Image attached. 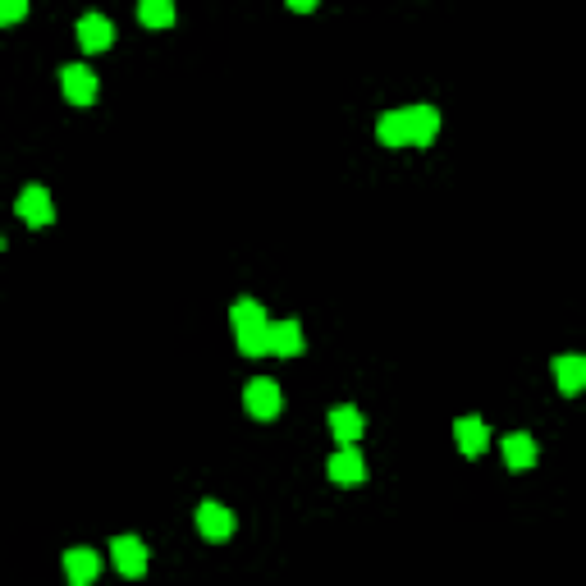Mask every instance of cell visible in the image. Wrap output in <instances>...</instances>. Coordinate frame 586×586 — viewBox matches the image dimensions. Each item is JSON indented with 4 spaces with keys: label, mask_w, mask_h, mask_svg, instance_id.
I'll use <instances>...</instances> for the list:
<instances>
[{
    "label": "cell",
    "mask_w": 586,
    "mask_h": 586,
    "mask_svg": "<svg viewBox=\"0 0 586 586\" xmlns=\"http://www.w3.org/2000/svg\"><path fill=\"white\" fill-rule=\"evenodd\" d=\"M500 445H504V463H509L513 472H527V467H536V440L527 431L504 435Z\"/></svg>",
    "instance_id": "14"
},
{
    "label": "cell",
    "mask_w": 586,
    "mask_h": 586,
    "mask_svg": "<svg viewBox=\"0 0 586 586\" xmlns=\"http://www.w3.org/2000/svg\"><path fill=\"white\" fill-rule=\"evenodd\" d=\"M307 348L303 339V326L298 321H271V353L275 358H298Z\"/></svg>",
    "instance_id": "13"
},
{
    "label": "cell",
    "mask_w": 586,
    "mask_h": 586,
    "mask_svg": "<svg viewBox=\"0 0 586 586\" xmlns=\"http://www.w3.org/2000/svg\"><path fill=\"white\" fill-rule=\"evenodd\" d=\"M110 42H115V23L106 14H83L78 19V46L83 51H110Z\"/></svg>",
    "instance_id": "11"
},
{
    "label": "cell",
    "mask_w": 586,
    "mask_h": 586,
    "mask_svg": "<svg viewBox=\"0 0 586 586\" xmlns=\"http://www.w3.org/2000/svg\"><path fill=\"white\" fill-rule=\"evenodd\" d=\"M193 518H197V532L207 536V541H229V536H234V513L220 500H202Z\"/></svg>",
    "instance_id": "3"
},
{
    "label": "cell",
    "mask_w": 586,
    "mask_h": 586,
    "mask_svg": "<svg viewBox=\"0 0 586 586\" xmlns=\"http://www.w3.org/2000/svg\"><path fill=\"white\" fill-rule=\"evenodd\" d=\"M271 316H266V307L257 303V298H239V303L229 307V326H234V335L239 330H252V326H266Z\"/></svg>",
    "instance_id": "16"
},
{
    "label": "cell",
    "mask_w": 586,
    "mask_h": 586,
    "mask_svg": "<svg viewBox=\"0 0 586 586\" xmlns=\"http://www.w3.org/2000/svg\"><path fill=\"white\" fill-rule=\"evenodd\" d=\"M326 477L335 481V486H362V481H367V458H362L358 449H335L326 463Z\"/></svg>",
    "instance_id": "5"
},
{
    "label": "cell",
    "mask_w": 586,
    "mask_h": 586,
    "mask_svg": "<svg viewBox=\"0 0 586 586\" xmlns=\"http://www.w3.org/2000/svg\"><path fill=\"white\" fill-rule=\"evenodd\" d=\"M147 559H152V554H147V545H142L138 536H115V541H110V564H115L120 577H142L147 573Z\"/></svg>",
    "instance_id": "2"
},
{
    "label": "cell",
    "mask_w": 586,
    "mask_h": 586,
    "mask_svg": "<svg viewBox=\"0 0 586 586\" xmlns=\"http://www.w3.org/2000/svg\"><path fill=\"white\" fill-rule=\"evenodd\" d=\"M60 87H65V101H74V106H92V101H97V74L87 65L60 69Z\"/></svg>",
    "instance_id": "7"
},
{
    "label": "cell",
    "mask_w": 586,
    "mask_h": 586,
    "mask_svg": "<svg viewBox=\"0 0 586 586\" xmlns=\"http://www.w3.org/2000/svg\"><path fill=\"white\" fill-rule=\"evenodd\" d=\"M454 440H458V449H463L467 458H481L490 449V426L481 422V417H458V422H454Z\"/></svg>",
    "instance_id": "12"
},
{
    "label": "cell",
    "mask_w": 586,
    "mask_h": 586,
    "mask_svg": "<svg viewBox=\"0 0 586 586\" xmlns=\"http://www.w3.org/2000/svg\"><path fill=\"white\" fill-rule=\"evenodd\" d=\"M376 138H380V147H390V152L408 147V124H403V110L380 115V120H376Z\"/></svg>",
    "instance_id": "15"
},
{
    "label": "cell",
    "mask_w": 586,
    "mask_h": 586,
    "mask_svg": "<svg viewBox=\"0 0 586 586\" xmlns=\"http://www.w3.org/2000/svg\"><path fill=\"white\" fill-rule=\"evenodd\" d=\"M14 211H19V220H28V225H51L55 220V202H51V193H46L42 184H28L19 193V202H14Z\"/></svg>",
    "instance_id": "4"
},
{
    "label": "cell",
    "mask_w": 586,
    "mask_h": 586,
    "mask_svg": "<svg viewBox=\"0 0 586 586\" xmlns=\"http://www.w3.org/2000/svg\"><path fill=\"white\" fill-rule=\"evenodd\" d=\"M362 431H367V417H362L353 403H344V408H335V413H330V435L339 440V449H358Z\"/></svg>",
    "instance_id": "10"
},
{
    "label": "cell",
    "mask_w": 586,
    "mask_h": 586,
    "mask_svg": "<svg viewBox=\"0 0 586 586\" xmlns=\"http://www.w3.org/2000/svg\"><path fill=\"white\" fill-rule=\"evenodd\" d=\"M239 353L243 358H266V353H271V321H266V326H252V330H239Z\"/></svg>",
    "instance_id": "17"
},
{
    "label": "cell",
    "mask_w": 586,
    "mask_h": 586,
    "mask_svg": "<svg viewBox=\"0 0 586 586\" xmlns=\"http://www.w3.org/2000/svg\"><path fill=\"white\" fill-rule=\"evenodd\" d=\"M554 385H559V394H582L586 390V353H559L554 358Z\"/></svg>",
    "instance_id": "9"
},
{
    "label": "cell",
    "mask_w": 586,
    "mask_h": 586,
    "mask_svg": "<svg viewBox=\"0 0 586 586\" xmlns=\"http://www.w3.org/2000/svg\"><path fill=\"white\" fill-rule=\"evenodd\" d=\"M243 408H248L257 422H275V417H280V408H284L280 385H275L271 376L248 380V390H243Z\"/></svg>",
    "instance_id": "1"
},
{
    "label": "cell",
    "mask_w": 586,
    "mask_h": 586,
    "mask_svg": "<svg viewBox=\"0 0 586 586\" xmlns=\"http://www.w3.org/2000/svg\"><path fill=\"white\" fill-rule=\"evenodd\" d=\"M23 14H28V5H23V0H10V5L0 10V19H5V23H19Z\"/></svg>",
    "instance_id": "19"
},
{
    "label": "cell",
    "mask_w": 586,
    "mask_h": 586,
    "mask_svg": "<svg viewBox=\"0 0 586 586\" xmlns=\"http://www.w3.org/2000/svg\"><path fill=\"white\" fill-rule=\"evenodd\" d=\"M65 577H69V586H92L101 577V554L87 550V545L65 550Z\"/></svg>",
    "instance_id": "8"
},
{
    "label": "cell",
    "mask_w": 586,
    "mask_h": 586,
    "mask_svg": "<svg viewBox=\"0 0 586 586\" xmlns=\"http://www.w3.org/2000/svg\"><path fill=\"white\" fill-rule=\"evenodd\" d=\"M138 19H142V28H170L174 23V5L170 0H147L138 10Z\"/></svg>",
    "instance_id": "18"
},
{
    "label": "cell",
    "mask_w": 586,
    "mask_h": 586,
    "mask_svg": "<svg viewBox=\"0 0 586 586\" xmlns=\"http://www.w3.org/2000/svg\"><path fill=\"white\" fill-rule=\"evenodd\" d=\"M403 124H408V147H431V138L440 133V110L403 106Z\"/></svg>",
    "instance_id": "6"
}]
</instances>
